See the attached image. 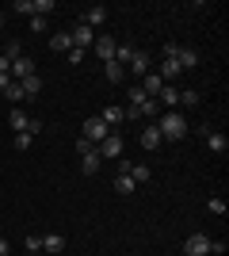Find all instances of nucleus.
I'll use <instances>...</instances> for the list:
<instances>
[{
  "mask_svg": "<svg viewBox=\"0 0 229 256\" xmlns=\"http://www.w3.org/2000/svg\"><path fill=\"white\" fill-rule=\"evenodd\" d=\"M157 130H161V138H168V142H180V138H187L191 134V122H187L180 111H164L161 115V122H157Z\"/></svg>",
  "mask_w": 229,
  "mask_h": 256,
  "instance_id": "obj_1",
  "label": "nucleus"
},
{
  "mask_svg": "<svg viewBox=\"0 0 229 256\" xmlns=\"http://www.w3.org/2000/svg\"><path fill=\"white\" fill-rule=\"evenodd\" d=\"M96 153H99V160H119V157H122V134H115V130H111L107 138L96 146Z\"/></svg>",
  "mask_w": 229,
  "mask_h": 256,
  "instance_id": "obj_2",
  "label": "nucleus"
},
{
  "mask_svg": "<svg viewBox=\"0 0 229 256\" xmlns=\"http://www.w3.org/2000/svg\"><path fill=\"white\" fill-rule=\"evenodd\" d=\"M111 130H107V122H103V118L99 115H92V118H84V134H80V138H88L92 142V146H99V142L107 138Z\"/></svg>",
  "mask_w": 229,
  "mask_h": 256,
  "instance_id": "obj_3",
  "label": "nucleus"
},
{
  "mask_svg": "<svg viewBox=\"0 0 229 256\" xmlns=\"http://www.w3.org/2000/svg\"><path fill=\"white\" fill-rule=\"evenodd\" d=\"M69 38H73L76 50H92V42H96V31H92V27H84V23L76 20V23H73V31H69Z\"/></svg>",
  "mask_w": 229,
  "mask_h": 256,
  "instance_id": "obj_4",
  "label": "nucleus"
},
{
  "mask_svg": "<svg viewBox=\"0 0 229 256\" xmlns=\"http://www.w3.org/2000/svg\"><path fill=\"white\" fill-rule=\"evenodd\" d=\"M92 50H96L99 62H111V58H115V50H119V38H111V34H96Z\"/></svg>",
  "mask_w": 229,
  "mask_h": 256,
  "instance_id": "obj_5",
  "label": "nucleus"
},
{
  "mask_svg": "<svg viewBox=\"0 0 229 256\" xmlns=\"http://www.w3.org/2000/svg\"><path fill=\"white\" fill-rule=\"evenodd\" d=\"M184 252L187 256H210V237L207 234H191L184 241Z\"/></svg>",
  "mask_w": 229,
  "mask_h": 256,
  "instance_id": "obj_6",
  "label": "nucleus"
},
{
  "mask_svg": "<svg viewBox=\"0 0 229 256\" xmlns=\"http://www.w3.org/2000/svg\"><path fill=\"white\" fill-rule=\"evenodd\" d=\"M126 73H130V76H145V73H149V54H145V50H134L130 62H126Z\"/></svg>",
  "mask_w": 229,
  "mask_h": 256,
  "instance_id": "obj_7",
  "label": "nucleus"
},
{
  "mask_svg": "<svg viewBox=\"0 0 229 256\" xmlns=\"http://www.w3.org/2000/svg\"><path fill=\"white\" fill-rule=\"evenodd\" d=\"M31 73H34V62L27 58V54H23V58H15V62L8 65V76H11V80H23V76H31Z\"/></svg>",
  "mask_w": 229,
  "mask_h": 256,
  "instance_id": "obj_8",
  "label": "nucleus"
},
{
  "mask_svg": "<svg viewBox=\"0 0 229 256\" xmlns=\"http://www.w3.org/2000/svg\"><path fill=\"white\" fill-rule=\"evenodd\" d=\"M80 23L92 27V31H99V27L107 23V8H88V12H80Z\"/></svg>",
  "mask_w": 229,
  "mask_h": 256,
  "instance_id": "obj_9",
  "label": "nucleus"
},
{
  "mask_svg": "<svg viewBox=\"0 0 229 256\" xmlns=\"http://www.w3.org/2000/svg\"><path fill=\"white\" fill-rule=\"evenodd\" d=\"M65 252V237L61 234H46L42 237V256H61Z\"/></svg>",
  "mask_w": 229,
  "mask_h": 256,
  "instance_id": "obj_10",
  "label": "nucleus"
},
{
  "mask_svg": "<svg viewBox=\"0 0 229 256\" xmlns=\"http://www.w3.org/2000/svg\"><path fill=\"white\" fill-rule=\"evenodd\" d=\"M27 122H31V115H27L23 107H11V111H8V126H11V134H23V130H27Z\"/></svg>",
  "mask_w": 229,
  "mask_h": 256,
  "instance_id": "obj_11",
  "label": "nucleus"
},
{
  "mask_svg": "<svg viewBox=\"0 0 229 256\" xmlns=\"http://www.w3.org/2000/svg\"><path fill=\"white\" fill-rule=\"evenodd\" d=\"M157 104H161V107H168V111H176V107H180V88L164 84L161 92H157Z\"/></svg>",
  "mask_w": 229,
  "mask_h": 256,
  "instance_id": "obj_12",
  "label": "nucleus"
},
{
  "mask_svg": "<svg viewBox=\"0 0 229 256\" xmlns=\"http://www.w3.org/2000/svg\"><path fill=\"white\" fill-rule=\"evenodd\" d=\"M176 62H180V69H184V73H191V69H199V54L191 50V46H180Z\"/></svg>",
  "mask_w": 229,
  "mask_h": 256,
  "instance_id": "obj_13",
  "label": "nucleus"
},
{
  "mask_svg": "<svg viewBox=\"0 0 229 256\" xmlns=\"http://www.w3.org/2000/svg\"><path fill=\"white\" fill-rule=\"evenodd\" d=\"M103 76H107L111 84H122V80H126V65H119L111 58V62H103Z\"/></svg>",
  "mask_w": 229,
  "mask_h": 256,
  "instance_id": "obj_14",
  "label": "nucleus"
},
{
  "mask_svg": "<svg viewBox=\"0 0 229 256\" xmlns=\"http://www.w3.org/2000/svg\"><path fill=\"white\" fill-rule=\"evenodd\" d=\"M138 142H142V150H149V153H153V150H161V130H157V122H153V126H145Z\"/></svg>",
  "mask_w": 229,
  "mask_h": 256,
  "instance_id": "obj_15",
  "label": "nucleus"
},
{
  "mask_svg": "<svg viewBox=\"0 0 229 256\" xmlns=\"http://www.w3.org/2000/svg\"><path fill=\"white\" fill-rule=\"evenodd\" d=\"M99 118L107 122V130H115V126H122V118H126V115H122V107H119V104H107Z\"/></svg>",
  "mask_w": 229,
  "mask_h": 256,
  "instance_id": "obj_16",
  "label": "nucleus"
},
{
  "mask_svg": "<svg viewBox=\"0 0 229 256\" xmlns=\"http://www.w3.org/2000/svg\"><path fill=\"white\" fill-rule=\"evenodd\" d=\"M15 84L23 88V96L31 100V96H38V92H42V76H38V73H31V76H23V80H15Z\"/></svg>",
  "mask_w": 229,
  "mask_h": 256,
  "instance_id": "obj_17",
  "label": "nucleus"
},
{
  "mask_svg": "<svg viewBox=\"0 0 229 256\" xmlns=\"http://www.w3.org/2000/svg\"><path fill=\"white\" fill-rule=\"evenodd\" d=\"M99 168H103V160H99V153H96V150L80 157V172H84V176H96Z\"/></svg>",
  "mask_w": 229,
  "mask_h": 256,
  "instance_id": "obj_18",
  "label": "nucleus"
},
{
  "mask_svg": "<svg viewBox=\"0 0 229 256\" xmlns=\"http://www.w3.org/2000/svg\"><path fill=\"white\" fill-rule=\"evenodd\" d=\"M50 50H57V54H69V50H73L69 31H54V34H50Z\"/></svg>",
  "mask_w": 229,
  "mask_h": 256,
  "instance_id": "obj_19",
  "label": "nucleus"
},
{
  "mask_svg": "<svg viewBox=\"0 0 229 256\" xmlns=\"http://www.w3.org/2000/svg\"><path fill=\"white\" fill-rule=\"evenodd\" d=\"M207 150H210V153H226V150H229V138H226V134L207 130Z\"/></svg>",
  "mask_w": 229,
  "mask_h": 256,
  "instance_id": "obj_20",
  "label": "nucleus"
},
{
  "mask_svg": "<svg viewBox=\"0 0 229 256\" xmlns=\"http://www.w3.org/2000/svg\"><path fill=\"white\" fill-rule=\"evenodd\" d=\"M115 192L119 195H134L138 192V184L130 180V172H119V176H115Z\"/></svg>",
  "mask_w": 229,
  "mask_h": 256,
  "instance_id": "obj_21",
  "label": "nucleus"
},
{
  "mask_svg": "<svg viewBox=\"0 0 229 256\" xmlns=\"http://www.w3.org/2000/svg\"><path fill=\"white\" fill-rule=\"evenodd\" d=\"M176 76H184V69H180V62H172V58H164L161 65V80L168 84V80H176Z\"/></svg>",
  "mask_w": 229,
  "mask_h": 256,
  "instance_id": "obj_22",
  "label": "nucleus"
},
{
  "mask_svg": "<svg viewBox=\"0 0 229 256\" xmlns=\"http://www.w3.org/2000/svg\"><path fill=\"white\" fill-rule=\"evenodd\" d=\"M130 180H134V184H149V180H153L149 164H130Z\"/></svg>",
  "mask_w": 229,
  "mask_h": 256,
  "instance_id": "obj_23",
  "label": "nucleus"
},
{
  "mask_svg": "<svg viewBox=\"0 0 229 256\" xmlns=\"http://www.w3.org/2000/svg\"><path fill=\"white\" fill-rule=\"evenodd\" d=\"M4 96H8V100H11V104H15V107H19V104H23V100H27V96H23V88H19V84H15V80H11V84H8V88H4Z\"/></svg>",
  "mask_w": 229,
  "mask_h": 256,
  "instance_id": "obj_24",
  "label": "nucleus"
},
{
  "mask_svg": "<svg viewBox=\"0 0 229 256\" xmlns=\"http://www.w3.org/2000/svg\"><path fill=\"white\" fill-rule=\"evenodd\" d=\"M31 4H34V16H42V20H46V16H50V12L57 8L54 0H31Z\"/></svg>",
  "mask_w": 229,
  "mask_h": 256,
  "instance_id": "obj_25",
  "label": "nucleus"
},
{
  "mask_svg": "<svg viewBox=\"0 0 229 256\" xmlns=\"http://www.w3.org/2000/svg\"><path fill=\"white\" fill-rule=\"evenodd\" d=\"M11 12H15V16H34V4H31V0H15ZM11 12H8V16H11Z\"/></svg>",
  "mask_w": 229,
  "mask_h": 256,
  "instance_id": "obj_26",
  "label": "nucleus"
},
{
  "mask_svg": "<svg viewBox=\"0 0 229 256\" xmlns=\"http://www.w3.org/2000/svg\"><path fill=\"white\" fill-rule=\"evenodd\" d=\"M23 245H27V252H42V237H38V234H27V237H23Z\"/></svg>",
  "mask_w": 229,
  "mask_h": 256,
  "instance_id": "obj_27",
  "label": "nucleus"
},
{
  "mask_svg": "<svg viewBox=\"0 0 229 256\" xmlns=\"http://www.w3.org/2000/svg\"><path fill=\"white\" fill-rule=\"evenodd\" d=\"M142 115L157 118V115H161V104H157V100H145V104H142Z\"/></svg>",
  "mask_w": 229,
  "mask_h": 256,
  "instance_id": "obj_28",
  "label": "nucleus"
},
{
  "mask_svg": "<svg viewBox=\"0 0 229 256\" xmlns=\"http://www.w3.org/2000/svg\"><path fill=\"white\" fill-rule=\"evenodd\" d=\"M4 58H8V62H15V58H23V46H19V42H8V46H4Z\"/></svg>",
  "mask_w": 229,
  "mask_h": 256,
  "instance_id": "obj_29",
  "label": "nucleus"
},
{
  "mask_svg": "<svg viewBox=\"0 0 229 256\" xmlns=\"http://www.w3.org/2000/svg\"><path fill=\"white\" fill-rule=\"evenodd\" d=\"M180 104L195 107V104H199V92H195V88H187V92H180Z\"/></svg>",
  "mask_w": 229,
  "mask_h": 256,
  "instance_id": "obj_30",
  "label": "nucleus"
},
{
  "mask_svg": "<svg viewBox=\"0 0 229 256\" xmlns=\"http://www.w3.org/2000/svg\"><path fill=\"white\" fill-rule=\"evenodd\" d=\"M207 206H210V214H226V199H218V195L207 199Z\"/></svg>",
  "mask_w": 229,
  "mask_h": 256,
  "instance_id": "obj_31",
  "label": "nucleus"
},
{
  "mask_svg": "<svg viewBox=\"0 0 229 256\" xmlns=\"http://www.w3.org/2000/svg\"><path fill=\"white\" fill-rule=\"evenodd\" d=\"M161 54H164V58H172V62H176V54H180V42H161Z\"/></svg>",
  "mask_w": 229,
  "mask_h": 256,
  "instance_id": "obj_32",
  "label": "nucleus"
},
{
  "mask_svg": "<svg viewBox=\"0 0 229 256\" xmlns=\"http://www.w3.org/2000/svg\"><path fill=\"white\" fill-rule=\"evenodd\" d=\"M31 134H27V130H23V134H15V150H31Z\"/></svg>",
  "mask_w": 229,
  "mask_h": 256,
  "instance_id": "obj_33",
  "label": "nucleus"
},
{
  "mask_svg": "<svg viewBox=\"0 0 229 256\" xmlns=\"http://www.w3.org/2000/svg\"><path fill=\"white\" fill-rule=\"evenodd\" d=\"M31 31L34 34H46V20H42V16H31Z\"/></svg>",
  "mask_w": 229,
  "mask_h": 256,
  "instance_id": "obj_34",
  "label": "nucleus"
},
{
  "mask_svg": "<svg viewBox=\"0 0 229 256\" xmlns=\"http://www.w3.org/2000/svg\"><path fill=\"white\" fill-rule=\"evenodd\" d=\"M92 150H96V146H92L88 138H76V153H80V157H84V153H92Z\"/></svg>",
  "mask_w": 229,
  "mask_h": 256,
  "instance_id": "obj_35",
  "label": "nucleus"
},
{
  "mask_svg": "<svg viewBox=\"0 0 229 256\" xmlns=\"http://www.w3.org/2000/svg\"><path fill=\"white\" fill-rule=\"evenodd\" d=\"M27 134H31V138H34V134H42V118H31V122H27Z\"/></svg>",
  "mask_w": 229,
  "mask_h": 256,
  "instance_id": "obj_36",
  "label": "nucleus"
},
{
  "mask_svg": "<svg viewBox=\"0 0 229 256\" xmlns=\"http://www.w3.org/2000/svg\"><path fill=\"white\" fill-rule=\"evenodd\" d=\"M80 62H84V50H76V46H73V50H69V65H80Z\"/></svg>",
  "mask_w": 229,
  "mask_h": 256,
  "instance_id": "obj_37",
  "label": "nucleus"
},
{
  "mask_svg": "<svg viewBox=\"0 0 229 256\" xmlns=\"http://www.w3.org/2000/svg\"><path fill=\"white\" fill-rule=\"evenodd\" d=\"M226 252V241H210V256H222Z\"/></svg>",
  "mask_w": 229,
  "mask_h": 256,
  "instance_id": "obj_38",
  "label": "nucleus"
},
{
  "mask_svg": "<svg viewBox=\"0 0 229 256\" xmlns=\"http://www.w3.org/2000/svg\"><path fill=\"white\" fill-rule=\"evenodd\" d=\"M8 84H11V76H8V73H0V92H4Z\"/></svg>",
  "mask_w": 229,
  "mask_h": 256,
  "instance_id": "obj_39",
  "label": "nucleus"
},
{
  "mask_svg": "<svg viewBox=\"0 0 229 256\" xmlns=\"http://www.w3.org/2000/svg\"><path fill=\"white\" fill-rule=\"evenodd\" d=\"M8 65H11V62L4 58V54H0V73H8Z\"/></svg>",
  "mask_w": 229,
  "mask_h": 256,
  "instance_id": "obj_40",
  "label": "nucleus"
},
{
  "mask_svg": "<svg viewBox=\"0 0 229 256\" xmlns=\"http://www.w3.org/2000/svg\"><path fill=\"white\" fill-rule=\"evenodd\" d=\"M0 256H8V241L4 237H0Z\"/></svg>",
  "mask_w": 229,
  "mask_h": 256,
  "instance_id": "obj_41",
  "label": "nucleus"
},
{
  "mask_svg": "<svg viewBox=\"0 0 229 256\" xmlns=\"http://www.w3.org/2000/svg\"><path fill=\"white\" fill-rule=\"evenodd\" d=\"M4 23H8V12H0V27H4Z\"/></svg>",
  "mask_w": 229,
  "mask_h": 256,
  "instance_id": "obj_42",
  "label": "nucleus"
},
{
  "mask_svg": "<svg viewBox=\"0 0 229 256\" xmlns=\"http://www.w3.org/2000/svg\"><path fill=\"white\" fill-rule=\"evenodd\" d=\"M27 256H42V252H27Z\"/></svg>",
  "mask_w": 229,
  "mask_h": 256,
  "instance_id": "obj_43",
  "label": "nucleus"
}]
</instances>
